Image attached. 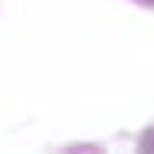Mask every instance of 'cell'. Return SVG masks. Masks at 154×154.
I'll use <instances>...</instances> for the list:
<instances>
[{
    "instance_id": "6da1fadb",
    "label": "cell",
    "mask_w": 154,
    "mask_h": 154,
    "mask_svg": "<svg viewBox=\"0 0 154 154\" xmlns=\"http://www.w3.org/2000/svg\"><path fill=\"white\" fill-rule=\"evenodd\" d=\"M144 3H154V0H144Z\"/></svg>"
}]
</instances>
